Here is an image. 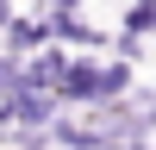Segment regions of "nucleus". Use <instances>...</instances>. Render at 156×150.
Segmentation results:
<instances>
[{
  "instance_id": "1",
  "label": "nucleus",
  "mask_w": 156,
  "mask_h": 150,
  "mask_svg": "<svg viewBox=\"0 0 156 150\" xmlns=\"http://www.w3.org/2000/svg\"><path fill=\"white\" fill-rule=\"evenodd\" d=\"M137 31H156V0H131V12H125V44H137Z\"/></svg>"
}]
</instances>
